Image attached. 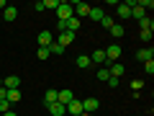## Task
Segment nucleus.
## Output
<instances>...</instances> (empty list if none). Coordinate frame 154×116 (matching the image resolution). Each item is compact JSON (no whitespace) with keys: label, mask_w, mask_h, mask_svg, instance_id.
<instances>
[{"label":"nucleus","mask_w":154,"mask_h":116,"mask_svg":"<svg viewBox=\"0 0 154 116\" xmlns=\"http://www.w3.org/2000/svg\"><path fill=\"white\" fill-rule=\"evenodd\" d=\"M5 111H11V103L8 101H0V114H5Z\"/></svg>","instance_id":"obj_33"},{"label":"nucleus","mask_w":154,"mask_h":116,"mask_svg":"<svg viewBox=\"0 0 154 116\" xmlns=\"http://www.w3.org/2000/svg\"><path fill=\"white\" fill-rule=\"evenodd\" d=\"M59 3H62V0H44V8H54V11H57Z\"/></svg>","instance_id":"obj_29"},{"label":"nucleus","mask_w":154,"mask_h":116,"mask_svg":"<svg viewBox=\"0 0 154 116\" xmlns=\"http://www.w3.org/2000/svg\"><path fill=\"white\" fill-rule=\"evenodd\" d=\"M121 52H123V47H121V44H110L108 49H105V62H108V65H113V62H118V57H121Z\"/></svg>","instance_id":"obj_3"},{"label":"nucleus","mask_w":154,"mask_h":116,"mask_svg":"<svg viewBox=\"0 0 154 116\" xmlns=\"http://www.w3.org/2000/svg\"><path fill=\"white\" fill-rule=\"evenodd\" d=\"M131 18H136V21H141V18H146V11H144L139 3H134V8H131Z\"/></svg>","instance_id":"obj_16"},{"label":"nucleus","mask_w":154,"mask_h":116,"mask_svg":"<svg viewBox=\"0 0 154 116\" xmlns=\"http://www.w3.org/2000/svg\"><path fill=\"white\" fill-rule=\"evenodd\" d=\"M110 34H113L116 39H121L123 34H126V26H123V23H113V28H110Z\"/></svg>","instance_id":"obj_19"},{"label":"nucleus","mask_w":154,"mask_h":116,"mask_svg":"<svg viewBox=\"0 0 154 116\" xmlns=\"http://www.w3.org/2000/svg\"><path fill=\"white\" fill-rule=\"evenodd\" d=\"M3 116H18V114H16V111H5V114H3Z\"/></svg>","instance_id":"obj_37"},{"label":"nucleus","mask_w":154,"mask_h":116,"mask_svg":"<svg viewBox=\"0 0 154 116\" xmlns=\"http://www.w3.org/2000/svg\"><path fill=\"white\" fill-rule=\"evenodd\" d=\"M108 77H110L108 67H100V70H98V80H103V83H105V80H108Z\"/></svg>","instance_id":"obj_26"},{"label":"nucleus","mask_w":154,"mask_h":116,"mask_svg":"<svg viewBox=\"0 0 154 116\" xmlns=\"http://www.w3.org/2000/svg\"><path fill=\"white\" fill-rule=\"evenodd\" d=\"M5 95H8V90L3 88V85H0V101H5Z\"/></svg>","instance_id":"obj_36"},{"label":"nucleus","mask_w":154,"mask_h":116,"mask_svg":"<svg viewBox=\"0 0 154 116\" xmlns=\"http://www.w3.org/2000/svg\"><path fill=\"white\" fill-rule=\"evenodd\" d=\"M75 65H77V67H82V70H85V67H93V62H90V57H88V54H80V57L75 60Z\"/></svg>","instance_id":"obj_18"},{"label":"nucleus","mask_w":154,"mask_h":116,"mask_svg":"<svg viewBox=\"0 0 154 116\" xmlns=\"http://www.w3.org/2000/svg\"><path fill=\"white\" fill-rule=\"evenodd\" d=\"M108 72H110V77H121L123 72H126V67H123L121 62H113V65H108Z\"/></svg>","instance_id":"obj_12"},{"label":"nucleus","mask_w":154,"mask_h":116,"mask_svg":"<svg viewBox=\"0 0 154 116\" xmlns=\"http://www.w3.org/2000/svg\"><path fill=\"white\" fill-rule=\"evenodd\" d=\"M134 3H136V0H126V3H118V11H116V16L121 18V21H126V18H131V8H134Z\"/></svg>","instance_id":"obj_2"},{"label":"nucleus","mask_w":154,"mask_h":116,"mask_svg":"<svg viewBox=\"0 0 154 116\" xmlns=\"http://www.w3.org/2000/svg\"><path fill=\"white\" fill-rule=\"evenodd\" d=\"M67 114H69V116H80V114H82V101H69V103H67Z\"/></svg>","instance_id":"obj_8"},{"label":"nucleus","mask_w":154,"mask_h":116,"mask_svg":"<svg viewBox=\"0 0 154 116\" xmlns=\"http://www.w3.org/2000/svg\"><path fill=\"white\" fill-rule=\"evenodd\" d=\"M57 101L67 106L69 101H75V93H72V90H57Z\"/></svg>","instance_id":"obj_13"},{"label":"nucleus","mask_w":154,"mask_h":116,"mask_svg":"<svg viewBox=\"0 0 154 116\" xmlns=\"http://www.w3.org/2000/svg\"><path fill=\"white\" fill-rule=\"evenodd\" d=\"M80 116H93V114H85V111H82V114H80Z\"/></svg>","instance_id":"obj_39"},{"label":"nucleus","mask_w":154,"mask_h":116,"mask_svg":"<svg viewBox=\"0 0 154 116\" xmlns=\"http://www.w3.org/2000/svg\"><path fill=\"white\" fill-rule=\"evenodd\" d=\"M80 26H82V21H77V18H69V21H67V31L69 34H77Z\"/></svg>","instance_id":"obj_21"},{"label":"nucleus","mask_w":154,"mask_h":116,"mask_svg":"<svg viewBox=\"0 0 154 116\" xmlns=\"http://www.w3.org/2000/svg\"><path fill=\"white\" fill-rule=\"evenodd\" d=\"M3 88H5V90H18V88H21V77H18V75H5Z\"/></svg>","instance_id":"obj_5"},{"label":"nucleus","mask_w":154,"mask_h":116,"mask_svg":"<svg viewBox=\"0 0 154 116\" xmlns=\"http://www.w3.org/2000/svg\"><path fill=\"white\" fill-rule=\"evenodd\" d=\"M69 18H75V8H72V3L62 0L59 8H57V21H69Z\"/></svg>","instance_id":"obj_1"},{"label":"nucleus","mask_w":154,"mask_h":116,"mask_svg":"<svg viewBox=\"0 0 154 116\" xmlns=\"http://www.w3.org/2000/svg\"><path fill=\"white\" fill-rule=\"evenodd\" d=\"M144 72H146L149 77L154 75V60H149V62H144Z\"/></svg>","instance_id":"obj_27"},{"label":"nucleus","mask_w":154,"mask_h":116,"mask_svg":"<svg viewBox=\"0 0 154 116\" xmlns=\"http://www.w3.org/2000/svg\"><path fill=\"white\" fill-rule=\"evenodd\" d=\"M0 8H3V11H5V0H0Z\"/></svg>","instance_id":"obj_38"},{"label":"nucleus","mask_w":154,"mask_h":116,"mask_svg":"<svg viewBox=\"0 0 154 116\" xmlns=\"http://www.w3.org/2000/svg\"><path fill=\"white\" fill-rule=\"evenodd\" d=\"M51 103H57V90H46L44 95V106H51Z\"/></svg>","instance_id":"obj_23"},{"label":"nucleus","mask_w":154,"mask_h":116,"mask_svg":"<svg viewBox=\"0 0 154 116\" xmlns=\"http://www.w3.org/2000/svg\"><path fill=\"white\" fill-rule=\"evenodd\" d=\"M49 52H51V54H64L67 49L59 44V41H51V44H49Z\"/></svg>","instance_id":"obj_22"},{"label":"nucleus","mask_w":154,"mask_h":116,"mask_svg":"<svg viewBox=\"0 0 154 116\" xmlns=\"http://www.w3.org/2000/svg\"><path fill=\"white\" fill-rule=\"evenodd\" d=\"M46 111H49V116H67V106L64 103H51V106H46Z\"/></svg>","instance_id":"obj_7"},{"label":"nucleus","mask_w":154,"mask_h":116,"mask_svg":"<svg viewBox=\"0 0 154 116\" xmlns=\"http://www.w3.org/2000/svg\"><path fill=\"white\" fill-rule=\"evenodd\" d=\"M51 41H54V34H51L49 28L38 34V47H46V49H49V44H51Z\"/></svg>","instance_id":"obj_9"},{"label":"nucleus","mask_w":154,"mask_h":116,"mask_svg":"<svg viewBox=\"0 0 154 116\" xmlns=\"http://www.w3.org/2000/svg\"><path fill=\"white\" fill-rule=\"evenodd\" d=\"M36 57H38V60H41V62H44V60H49V57H51V52L46 49V47H38V52H36Z\"/></svg>","instance_id":"obj_25"},{"label":"nucleus","mask_w":154,"mask_h":116,"mask_svg":"<svg viewBox=\"0 0 154 116\" xmlns=\"http://www.w3.org/2000/svg\"><path fill=\"white\" fill-rule=\"evenodd\" d=\"M141 85H144L141 80H134V83H131V88H134V90H141Z\"/></svg>","instance_id":"obj_35"},{"label":"nucleus","mask_w":154,"mask_h":116,"mask_svg":"<svg viewBox=\"0 0 154 116\" xmlns=\"http://www.w3.org/2000/svg\"><path fill=\"white\" fill-rule=\"evenodd\" d=\"M105 83H108V88H118V85H121V80H118V77H108Z\"/></svg>","instance_id":"obj_30"},{"label":"nucleus","mask_w":154,"mask_h":116,"mask_svg":"<svg viewBox=\"0 0 154 116\" xmlns=\"http://www.w3.org/2000/svg\"><path fill=\"white\" fill-rule=\"evenodd\" d=\"M5 101L8 103H18V101H21V90H8V95H5Z\"/></svg>","instance_id":"obj_20"},{"label":"nucleus","mask_w":154,"mask_h":116,"mask_svg":"<svg viewBox=\"0 0 154 116\" xmlns=\"http://www.w3.org/2000/svg\"><path fill=\"white\" fill-rule=\"evenodd\" d=\"M136 60H139V62L154 60V49H152V47H149V49H139V52H136Z\"/></svg>","instance_id":"obj_14"},{"label":"nucleus","mask_w":154,"mask_h":116,"mask_svg":"<svg viewBox=\"0 0 154 116\" xmlns=\"http://www.w3.org/2000/svg\"><path fill=\"white\" fill-rule=\"evenodd\" d=\"M18 18V8H13V5H5V21L8 23H13Z\"/></svg>","instance_id":"obj_17"},{"label":"nucleus","mask_w":154,"mask_h":116,"mask_svg":"<svg viewBox=\"0 0 154 116\" xmlns=\"http://www.w3.org/2000/svg\"><path fill=\"white\" fill-rule=\"evenodd\" d=\"M57 28H59V34L67 31V21H57Z\"/></svg>","instance_id":"obj_34"},{"label":"nucleus","mask_w":154,"mask_h":116,"mask_svg":"<svg viewBox=\"0 0 154 116\" xmlns=\"http://www.w3.org/2000/svg\"><path fill=\"white\" fill-rule=\"evenodd\" d=\"M139 23H141V31H154V21L152 18H141Z\"/></svg>","instance_id":"obj_24"},{"label":"nucleus","mask_w":154,"mask_h":116,"mask_svg":"<svg viewBox=\"0 0 154 116\" xmlns=\"http://www.w3.org/2000/svg\"><path fill=\"white\" fill-rule=\"evenodd\" d=\"M152 36H154V31H141V41H152Z\"/></svg>","instance_id":"obj_32"},{"label":"nucleus","mask_w":154,"mask_h":116,"mask_svg":"<svg viewBox=\"0 0 154 116\" xmlns=\"http://www.w3.org/2000/svg\"><path fill=\"white\" fill-rule=\"evenodd\" d=\"M103 16H105V11H103V8H90V21H95V23H100V21H103Z\"/></svg>","instance_id":"obj_15"},{"label":"nucleus","mask_w":154,"mask_h":116,"mask_svg":"<svg viewBox=\"0 0 154 116\" xmlns=\"http://www.w3.org/2000/svg\"><path fill=\"white\" fill-rule=\"evenodd\" d=\"M98 108H100V101L93 98V95L82 101V111H85V114H93V111H98Z\"/></svg>","instance_id":"obj_6"},{"label":"nucleus","mask_w":154,"mask_h":116,"mask_svg":"<svg viewBox=\"0 0 154 116\" xmlns=\"http://www.w3.org/2000/svg\"><path fill=\"white\" fill-rule=\"evenodd\" d=\"M72 8H75V18H77V21H82V18L90 16V8H93V5H88V3H72Z\"/></svg>","instance_id":"obj_4"},{"label":"nucleus","mask_w":154,"mask_h":116,"mask_svg":"<svg viewBox=\"0 0 154 116\" xmlns=\"http://www.w3.org/2000/svg\"><path fill=\"white\" fill-rule=\"evenodd\" d=\"M100 23H103V28H108V31H110V28H113V18H110V16H103V21H100Z\"/></svg>","instance_id":"obj_28"},{"label":"nucleus","mask_w":154,"mask_h":116,"mask_svg":"<svg viewBox=\"0 0 154 116\" xmlns=\"http://www.w3.org/2000/svg\"><path fill=\"white\" fill-rule=\"evenodd\" d=\"M54 41H59V44H62V47H64V49H67V47H69L72 41H75V34H69V31H64V34H59V36H57Z\"/></svg>","instance_id":"obj_11"},{"label":"nucleus","mask_w":154,"mask_h":116,"mask_svg":"<svg viewBox=\"0 0 154 116\" xmlns=\"http://www.w3.org/2000/svg\"><path fill=\"white\" fill-rule=\"evenodd\" d=\"M90 62H93V65H108V62H105V49H95L93 54H90Z\"/></svg>","instance_id":"obj_10"},{"label":"nucleus","mask_w":154,"mask_h":116,"mask_svg":"<svg viewBox=\"0 0 154 116\" xmlns=\"http://www.w3.org/2000/svg\"><path fill=\"white\" fill-rule=\"evenodd\" d=\"M33 11H38V13H44L46 8H44V0H36V3H33Z\"/></svg>","instance_id":"obj_31"}]
</instances>
